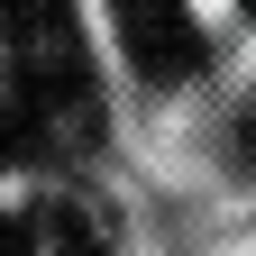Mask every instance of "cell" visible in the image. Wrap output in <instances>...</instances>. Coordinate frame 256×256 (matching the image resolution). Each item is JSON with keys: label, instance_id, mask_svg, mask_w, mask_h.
<instances>
[{"label": "cell", "instance_id": "6", "mask_svg": "<svg viewBox=\"0 0 256 256\" xmlns=\"http://www.w3.org/2000/svg\"><path fill=\"white\" fill-rule=\"evenodd\" d=\"M238 10H247V18H256V0H238Z\"/></svg>", "mask_w": 256, "mask_h": 256}, {"label": "cell", "instance_id": "3", "mask_svg": "<svg viewBox=\"0 0 256 256\" xmlns=\"http://www.w3.org/2000/svg\"><path fill=\"white\" fill-rule=\"evenodd\" d=\"M37 156H55L46 119L18 101V82H0V165H37Z\"/></svg>", "mask_w": 256, "mask_h": 256}, {"label": "cell", "instance_id": "2", "mask_svg": "<svg viewBox=\"0 0 256 256\" xmlns=\"http://www.w3.org/2000/svg\"><path fill=\"white\" fill-rule=\"evenodd\" d=\"M110 210L92 202V192H55L37 210V256H110Z\"/></svg>", "mask_w": 256, "mask_h": 256}, {"label": "cell", "instance_id": "4", "mask_svg": "<svg viewBox=\"0 0 256 256\" xmlns=\"http://www.w3.org/2000/svg\"><path fill=\"white\" fill-rule=\"evenodd\" d=\"M55 18H74V0H0V46H28Z\"/></svg>", "mask_w": 256, "mask_h": 256}, {"label": "cell", "instance_id": "5", "mask_svg": "<svg viewBox=\"0 0 256 256\" xmlns=\"http://www.w3.org/2000/svg\"><path fill=\"white\" fill-rule=\"evenodd\" d=\"M0 256H37V220L28 210H0Z\"/></svg>", "mask_w": 256, "mask_h": 256}, {"label": "cell", "instance_id": "1", "mask_svg": "<svg viewBox=\"0 0 256 256\" xmlns=\"http://www.w3.org/2000/svg\"><path fill=\"white\" fill-rule=\"evenodd\" d=\"M110 18H119V46L128 64H138L146 82H192L202 74V18L183 10V0H110Z\"/></svg>", "mask_w": 256, "mask_h": 256}]
</instances>
